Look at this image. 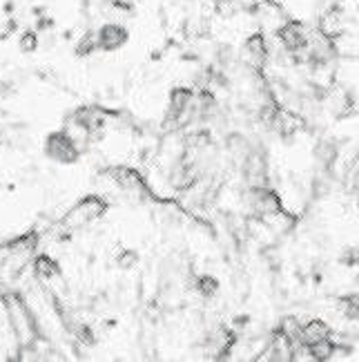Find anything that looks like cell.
<instances>
[{
	"label": "cell",
	"mask_w": 359,
	"mask_h": 362,
	"mask_svg": "<svg viewBox=\"0 0 359 362\" xmlns=\"http://www.w3.org/2000/svg\"><path fill=\"white\" fill-rule=\"evenodd\" d=\"M248 206L259 219H268L284 211V202L277 192L268 186H250L248 190Z\"/></svg>",
	"instance_id": "cell-1"
},
{
	"label": "cell",
	"mask_w": 359,
	"mask_h": 362,
	"mask_svg": "<svg viewBox=\"0 0 359 362\" xmlns=\"http://www.w3.org/2000/svg\"><path fill=\"white\" fill-rule=\"evenodd\" d=\"M103 213H105V202L101 197H87V199H83L80 204H76L72 211L67 213V217L63 219V224L70 226V228H80V226L90 224V221L99 219Z\"/></svg>",
	"instance_id": "cell-2"
},
{
	"label": "cell",
	"mask_w": 359,
	"mask_h": 362,
	"mask_svg": "<svg viewBox=\"0 0 359 362\" xmlns=\"http://www.w3.org/2000/svg\"><path fill=\"white\" fill-rule=\"evenodd\" d=\"M45 155L51 161H59V163H74L80 152H78V146L72 141V139L61 130V132H54L47 136Z\"/></svg>",
	"instance_id": "cell-3"
},
{
	"label": "cell",
	"mask_w": 359,
	"mask_h": 362,
	"mask_svg": "<svg viewBox=\"0 0 359 362\" xmlns=\"http://www.w3.org/2000/svg\"><path fill=\"white\" fill-rule=\"evenodd\" d=\"M277 38L284 47V52H299L308 47V30L297 21H286L277 30Z\"/></svg>",
	"instance_id": "cell-4"
},
{
	"label": "cell",
	"mask_w": 359,
	"mask_h": 362,
	"mask_svg": "<svg viewBox=\"0 0 359 362\" xmlns=\"http://www.w3.org/2000/svg\"><path fill=\"white\" fill-rule=\"evenodd\" d=\"M268 40L264 36V32H255L245 38L243 43V59H245V65L252 67V69H264L266 61H268Z\"/></svg>",
	"instance_id": "cell-5"
},
{
	"label": "cell",
	"mask_w": 359,
	"mask_h": 362,
	"mask_svg": "<svg viewBox=\"0 0 359 362\" xmlns=\"http://www.w3.org/2000/svg\"><path fill=\"white\" fill-rule=\"evenodd\" d=\"M96 34H99V49L103 52H116L128 43V30L116 23L103 25Z\"/></svg>",
	"instance_id": "cell-6"
},
{
	"label": "cell",
	"mask_w": 359,
	"mask_h": 362,
	"mask_svg": "<svg viewBox=\"0 0 359 362\" xmlns=\"http://www.w3.org/2000/svg\"><path fill=\"white\" fill-rule=\"evenodd\" d=\"M339 157V146L335 139H320L315 146V159L322 165L326 173L333 170V165Z\"/></svg>",
	"instance_id": "cell-7"
},
{
	"label": "cell",
	"mask_w": 359,
	"mask_h": 362,
	"mask_svg": "<svg viewBox=\"0 0 359 362\" xmlns=\"http://www.w3.org/2000/svg\"><path fill=\"white\" fill-rule=\"evenodd\" d=\"M330 336V327L324 322V320H308V322H303L301 325V333H299V342L301 344H315V342H320L324 338Z\"/></svg>",
	"instance_id": "cell-8"
},
{
	"label": "cell",
	"mask_w": 359,
	"mask_h": 362,
	"mask_svg": "<svg viewBox=\"0 0 359 362\" xmlns=\"http://www.w3.org/2000/svg\"><path fill=\"white\" fill-rule=\"evenodd\" d=\"M335 340L333 338H324L320 342H315V344H308V354H310V360L315 362H326V360H333L335 356Z\"/></svg>",
	"instance_id": "cell-9"
},
{
	"label": "cell",
	"mask_w": 359,
	"mask_h": 362,
	"mask_svg": "<svg viewBox=\"0 0 359 362\" xmlns=\"http://www.w3.org/2000/svg\"><path fill=\"white\" fill-rule=\"evenodd\" d=\"M197 288V293L205 300H210L219 293V280L214 275H199L195 277V284H192Z\"/></svg>",
	"instance_id": "cell-10"
},
{
	"label": "cell",
	"mask_w": 359,
	"mask_h": 362,
	"mask_svg": "<svg viewBox=\"0 0 359 362\" xmlns=\"http://www.w3.org/2000/svg\"><path fill=\"white\" fill-rule=\"evenodd\" d=\"M301 320L299 317H295V315H286V317H281V322H279V333H284L286 338H290L293 342H297L299 340V333H301Z\"/></svg>",
	"instance_id": "cell-11"
},
{
	"label": "cell",
	"mask_w": 359,
	"mask_h": 362,
	"mask_svg": "<svg viewBox=\"0 0 359 362\" xmlns=\"http://www.w3.org/2000/svg\"><path fill=\"white\" fill-rule=\"evenodd\" d=\"M34 271H36V275H38V277H43V280H47V282L56 280V277L61 275L59 267H56V264H54L49 257H38V259H36Z\"/></svg>",
	"instance_id": "cell-12"
},
{
	"label": "cell",
	"mask_w": 359,
	"mask_h": 362,
	"mask_svg": "<svg viewBox=\"0 0 359 362\" xmlns=\"http://www.w3.org/2000/svg\"><path fill=\"white\" fill-rule=\"evenodd\" d=\"M339 311L348 320H359V293H348L339 298Z\"/></svg>",
	"instance_id": "cell-13"
},
{
	"label": "cell",
	"mask_w": 359,
	"mask_h": 362,
	"mask_svg": "<svg viewBox=\"0 0 359 362\" xmlns=\"http://www.w3.org/2000/svg\"><path fill=\"white\" fill-rule=\"evenodd\" d=\"M96 49H99V34H96V32L83 34L80 40H78V45H76V54H78V57H87V54H92Z\"/></svg>",
	"instance_id": "cell-14"
},
{
	"label": "cell",
	"mask_w": 359,
	"mask_h": 362,
	"mask_svg": "<svg viewBox=\"0 0 359 362\" xmlns=\"http://www.w3.org/2000/svg\"><path fill=\"white\" fill-rule=\"evenodd\" d=\"M38 45H40L38 34H36V32H32V30H27V32L20 36V40H18V47H20V52H25V54L36 52V49H38Z\"/></svg>",
	"instance_id": "cell-15"
},
{
	"label": "cell",
	"mask_w": 359,
	"mask_h": 362,
	"mask_svg": "<svg viewBox=\"0 0 359 362\" xmlns=\"http://www.w3.org/2000/svg\"><path fill=\"white\" fill-rule=\"evenodd\" d=\"M139 262V253L132 248L128 250H121V255H118V264H121V269H132L134 264Z\"/></svg>",
	"instance_id": "cell-16"
},
{
	"label": "cell",
	"mask_w": 359,
	"mask_h": 362,
	"mask_svg": "<svg viewBox=\"0 0 359 362\" xmlns=\"http://www.w3.org/2000/svg\"><path fill=\"white\" fill-rule=\"evenodd\" d=\"M357 208H359V197H357Z\"/></svg>",
	"instance_id": "cell-17"
}]
</instances>
